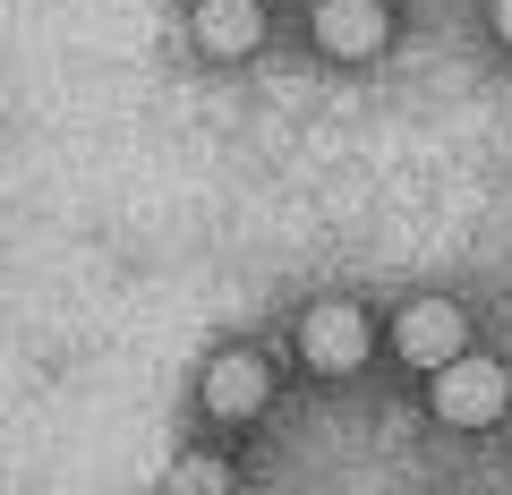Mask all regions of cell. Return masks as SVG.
Instances as JSON below:
<instances>
[{
    "mask_svg": "<svg viewBox=\"0 0 512 495\" xmlns=\"http://www.w3.org/2000/svg\"><path fill=\"white\" fill-rule=\"evenodd\" d=\"M163 495H231V470H222L214 453H188V461H171Z\"/></svg>",
    "mask_w": 512,
    "mask_h": 495,
    "instance_id": "52a82bcc",
    "label": "cell"
},
{
    "mask_svg": "<svg viewBox=\"0 0 512 495\" xmlns=\"http://www.w3.org/2000/svg\"><path fill=\"white\" fill-rule=\"evenodd\" d=\"M495 35H512V0H495Z\"/></svg>",
    "mask_w": 512,
    "mask_h": 495,
    "instance_id": "ba28073f",
    "label": "cell"
},
{
    "mask_svg": "<svg viewBox=\"0 0 512 495\" xmlns=\"http://www.w3.org/2000/svg\"><path fill=\"white\" fill-rule=\"evenodd\" d=\"M393 350H402L410 367H453L461 350H470V316H461L453 299H410L402 325H393Z\"/></svg>",
    "mask_w": 512,
    "mask_h": 495,
    "instance_id": "7a4b0ae2",
    "label": "cell"
},
{
    "mask_svg": "<svg viewBox=\"0 0 512 495\" xmlns=\"http://www.w3.org/2000/svg\"><path fill=\"white\" fill-rule=\"evenodd\" d=\"M265 393H274V376H265L256 350H222V359L205 367V410H214V419H256Z\"/></svg>",
    "mask_w": 512,
    "mask_h": 495,
    "instance_id": "277c9868",
    "label": "cell"
},
{
    "mask_svg": "<svg viewBox=\"0 0 512 495\" xmlns=\"http://www.w3.org/2000/svg\"><path fill=\"white\" fill-rule=\"evenodd\" d=\"M256 35H265V9H256V0H197V43L214 60L256 52Z\"/></svg>",
    "mask_w": 512,
    "mask_h": 495,
    "instance_id": "8992f818",
    "label": "cell"
},
{
    "mask_svg": "<svg viewBox=\"0 0 512 495\" xmlns=\"http://www.w3.org/2000/svg\"><path fill=\"white\" fill-rule=\"evenodd\" d=\"M316 43L342 52V60L384 52V0H325V9H316Z\"/></svg>",
    "mask_w": 512,
    "mask_h": 495,
    "instance_id": "5b68a950",
    "label": "cell"
},
{
    "mask_svg": "<svg viewBox=\"0 0 512 495\" xmlns=\"http://www.w3.org/2000/svg\"><path fill=\"white\" fill-rule=\"evenodd\" d=\"M299 350H308V367H325V376H350V367L367 359V316L350 308V299H325V308L299 325Z\"/></svg>",
    "mask_w": 512,
    "mask_h": 495,
    "instance_id": "3957f363",
    "label": "cell"
},
{
    "mask_svg": "<svg viewBox=\"0 0 512 495\" xmlns=\"http://www.w3.org/2000/svg\"><path fill=\"white\" fill-rule=\"evenodd\" d=\"M504 402H512V385H504V367H495V359H453V367H436V419H453V427H495V419H504Z\"/></svg>",
    "mask_w": 512,
    "mask_h": 495,
    "instance_id": "6da1fadb",
    "label": "cell"
}]
</instances>
